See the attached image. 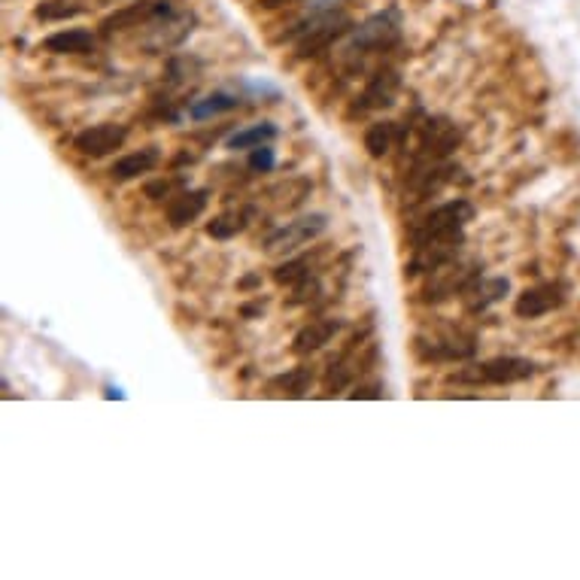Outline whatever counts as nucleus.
Returning a JSON list of instances; mask_svg holds the SVG:
<instances>
[{
	"label": "nucleus",
	"instance_id": "obj_1",
	"mask_svg": "<svg viewBox=\"0 0 580 580\" xmlns=\"http://www.w3.org/2000/svg\"><path fill=\"white\" fill-rule=\"evenodd\" d=\"M474 219V207L468 201H450L435 207L432 213L417 222L413 228V250H426V246H453L459 250L465 234V225Z\"/></svg>",
	"mask_w": 580,
	"mask_h": 580
},
{
	"label": "nucleus",
	"instance_id": "obj_2",
	"mask_svg": "<svg viewBox=\"0 0 580 580\" xmlns=\"http://www.w3.org/2000/svg\"><path fill=\"white\" fill-rule=\"evenodd\" d=\"M347 31H349V19L344 13H325L310 22H301L298 31H292L289 37H298V46H295L298 58H313L322 49H329L338 37H344Z\"/></svg>",
	"mask_w": 580,
	"mask_h": 580
},
{
	"label": "nucleus",
	"instance_id": "obj_3",
	"mask_svg": "<svg viewBox=\"0 0 580 580\" xmlns=\"http://www.w3.org/2000/svg\"><path fill=\"white\" fill-rule=\"evenodd\" d=\"M535 374V362L520 359V356H498V359H489L483 365H474L471 371H459L453 374V380L459 383H520V380H529Z\"/></svg>",
	"mask_w": 580,
	"mask_h": 580
},
{
	"label": "nucleus",
	"instance_id": "obj_4",
	"mask_svg": "<svg viewBox=\"0 0 580 580\" xmlns=\"http://www.w3.org/2000/svg\"><path fill=\"white\" fill-rule=\"evenodd\" d=\"M168 13H173L171 0H137V4L107 15V19L101 22V34L113 37V34H122V31H131V28H149L155 19H162V15H168Z\"/></svg>",
	"mask_w": 580,
	"mask_h": 580
},
{
	"label": "nucleus",
	"instance_id": "obj_5",
	"mask_svg": "<svg viewBox=\"0 0 580 580\" xmlns=\"http://www.w3.org/2000/svg\"><path fill=\"white\" fill-rule=\"evenodd\" d=\"M325 225H329V219H325L322 213H310V216H301L295 222H286L283 228H277V232L265 241V250L271 252V256L295 252L298 246L316 241V237L325 232Z\"/></svg>",
	"mask_w": 580,
	"mask_h": 580
},
{
	"label": "nucleus",
	"instance_id": "obj_6",
	"mask_svg": "<svg viewBox=\"0 0 580 580\" xmlns=\"http://www.w3.org/2000/svg\"><path fill=\"white\" fill-rule=\"evenodd\" d=\"M399 40V19L395 13H380L371 15L365 25L356 28L353 40H349L347 52H371V49H383V46Z\"/></svg>",
	"mask_w": 580,
	"mask_h": 580
},
{
	"label": "nucleus",
	"instance_id": "obj_7",
	"mask_svg": "<svg viewBox=\"0 0 580 580\" xmlns=\"http://www.w3.org/2000/svg\"><path fill=\"white\" fill-rule=\"evenodd\" d=\"M459 140H462V128L453 125L450 119L435 116L423 125L419 149H423V158H428V162H441V158H447L459 146Z\"/></svg>",
	"mask_w": 580,
	"mask_h": 580
},
{
	"label": "nucleus",
	"instance_id": "obj_8",
	"mask_svg": "<svg viewBox=\"0 0 580 580\" xmlns=\"http://www.w3.org/2000/svg\"><path fill=\"white\" fill-rule=\"evenodd\" d=\"M125 140H128V128H125V125L103 122V125H92V128L79 131L74 146L89 158H103V155L116 153V149H122Z\"/></svg>",
	"mask_w": 580,
	"mask_h": 580
},
{
	"label": "nucleus",
	"instance_id": "obj_9",
	"mask_svg": "<svg viewBox=\"0 0 580 580\" xmlns=\"http://www.w3.org/2000/svg\"><path fill=\"white\" fill-rule=\"evenodd\" d=\"M562 292L566 289H562L559 283H544V286H535V289H526L520 298H516L514 313L520 316V320H538V316L550 313V310H556L562 301H566Z\"/></svg>",
	"mask_w": 580,
	"mask_h": 580
},
{
	"label": "nucleus",
	"instance_id": "obj_10",
	"mask_svg": "<svg viewBox=\"0 0 580 580\" xmlns=\"http://www.w3.org/2000/svg\"><path fill=\"white\" fill-rule=\"evenodd\" d=\"M98 46V37L85 28H65L55 31L43 40V49L52 55H89Z\"/></svg>",
	"mask_w": 580,
	"mask_h": 580
},
{
	"label": "nucleus",
	"instance_id": "obj_11",
	"mask_svg": "<svg viewBox=\"0 0 580 580\" xmlns=\"http://www.w3.org/2000/svg\"><path fill=\"white\" fill-rule=\"evenodd\" d=\"M401 89V76L395 70H380L377 76H371L368 89L362 92V103L359 110H380V107H389L395 103V94Z\"/></svg>",
	"mask_w": 580,
	"mask_h": 580
},
{
	"label": "nucleus",
	"instance_id": "obj_12",
	"mask_svg": "<svg viewBox=\"0 0 580 580\" xmlns=\"http://www.w3.org/2000/svg\"><path fill=\"white\" fill-rule=\"evenodd\" d=\"M207 210V192L204 189H192V192H180L171 198L168 204V222L173 228H186Z\"/></svg>",
	"mask_w": 580,
	"mask_h": 580
},
{
	"label": "nucleus",
	"instance_id": "obj_13",
	"mask_svg": "<svg viewBox=\"0 0 580 580\" xmlns=\"http://www.w3.org/2000/svg\"><path fill=\"white\" fill-rule=\"evenodd\" d=\"M340 331V320H320V322H310L304 329L298 331L295 340H292V349L298 356H307V353H316L320 347L329 344Z\"/></svg>",
	"mask_w": 580,
	"mask_h": 580
},
{
	"label": "nucleus",
	"instance_id": "obj_14",
	"mask_svg": "<svg viewBox=\"0 0 580 580\" xmlns=\"http://www.w3.org/2000/svg\"><path fill=\"white\" fill-rule=\"evenodd\" d=\"M158 158H162V155H158V149L146 146V149H140V153H131V155L119 158L113 168H110V177H113L116 182H128L134 177H140V173L155 171Z\"/></svg>",
	"mask_w": 580,
	"mask_h": 580
},
{
	"label": "nucleus",
	"instance_id": "obj_15",
	"mask_svg": "<svg viewBox=\"0 0 580 580\" xmlns=\"http://www.w3.org/2000/svg\"><path fill=\"white\" fill-rule=\"evenodd\" d=\"M237 107H241V98H237V94H232V92H213V94H207V98L195 101L192 107H189V116L201 122V119L228 113V110H237Z\"/></svg>",
	"mask_w": 580,
	"mask_h": 580
},
{
	"label": "nucleus",
	"instance_id": "obj_16",
	"mask_svg": "<svg viewBox=\"0 0 580 580\" xmlns=\"http://www.w3.org/2000/svg\"><path fill=\"white\" fill-rule=\"evenodd\" d=\"M277 137V125L274 122H259V125H250L243 131H234L228 137V149H256V146H265Z\"/></svg>",
	"mask_w": 580,
	"mask_h": 580
},
{
	"label": "nucleus",
	"instance_id": "obj_17",
	"mask_svg": "<svg viewBox=\"0 0 580 580\" xmlns=\"http://www.w3.org/2000/svg\"><path fill=\"white\" fill-rule=\"evenodd\" d=\"M392 140H395L392 122H374L368 131H365V149H368L371 158H383L389 149H392Z\"/></svg>",
	"mask_w": 580,
	"mask_h": 580
},
{
	"label": "nucleus",
	"instance_id": "obj_18",
	"mask_svg": "<svg viewBox=\"0 0 580 580\" xmlns=\"http://www.w3.org/2000/svg\"><path fill=\"white\" fill-rule=\"evenodd\" d=\"M246 213L241 210V213H222V216H216L207 225V234L210 237H216V241H228V237H234V234H241L243 228H246Z\"/></svg>",
	"mask_w": 580,
	"mask_h": 580
},
{
	"label": "nucleus",
	"instance_id": "obj_19",
	"mask_svg": "<svg viewBox=\"0 0 580 580\" xmlns=\"http://www.w3.org/2000/svg\"><path fill=\"white\" fill-rule=\"evenodd\" d=\"M307 261L304 259H298V261H286V265H280L274 271V280L280 283V286H295V283H301L304 277H310L307 271Z\"/></svg>",
	"mask_w": 580,
	"mask_h": 580
},
{
	"label": "nucleus",
	"instance_id": "obj_20",
	"mask_svg": "<svg viewBox=\"0 0 580 580\" xmlns=\"http://www.w3.org/2000/svg\"><path fill=\"white\" fill-rule=\"evenodd\" d=\"M250 168L259 171V173H268V171L277 168V155H274V149L268 146V143H265V146L250 149Z\"/></svg>",
	"mask_w": 580,
	"mask_h": 580
},
{
	"label": "nucleus",
	"instance_id": "obj_21",
	"mask_svg": "<svg viewBox=\"0 0 580 580\" xmlns=\"http://www.w3.org/2000/svg\"><path fill=\"white\" fill-rule=\"evenodd\" d=\"M79 13H83V6H67V4H43L34 10L37 19H70V15H79Z\"/></svg>",
	"mask_w": 580,
	"mask_h": 580
},
{
	"label": "nucleus",
	"instance_id": "obj_22",
	"mask_svg": "<svg viewBox=\"0 0 580 580\" xmlns=\"http://www.w3.org/2000/svg\"><path fill=\"white\" fill-rule=\"evenodd\" d=\"M507 289H511V286H507V280H489V283H483V286H480L483 298H480L478 304H474L471 310H483L487 304H492V301H498V298H502Z\"/></svg>",
	"mask_w": 580,
	"mask_h": 580
},
{
	"label": "nucleus",
	"instance_id": "obj_23",
	"mask_svg": "<svg viewBox=\"0 0 580 580\" xmlns=\"http://www.w3.org/2000/svg\"><path fill=\"white\" fill-rule=\"evenodd\" d=\"M180 182H182V180H158V182H149V186H146V198H153V201L171 198V192L180 186Z\"/></svg>",
	"mask_w": 580,
	"mask_h": 580
},
{
	"label": "nucleus",
	"instance_id": "obj_24",
	"mask_svg": "<svg viewBox=\"0 0 580 580\" xmlns=\"http://www.w3.org/2000/svg\"><path fill=\"white\" fill-rule=\"evenodd\" d=\"M353 399H383V392H380V383H371V386H359V389H356Z\"/></svg>",
	"mask_w": 580,
	"mask_h": 580
},
{
	"label": "nucleus",
	"instance_id": "obj_25",
	"mask_svg": "<svg viewBox=\"0 0 580 580\" xmlns=\"http://www.w3.org/2000/svg\"><path fill=\"white\" fill-rule=\"evenodd\" d=\"M259 4H261V10H280V6L295 4V0H259Z\"/></svg>",
	"mask_w": 580,
	"mask_h": 580
},
{
	"label": "nucleus",
	"instance_id": "obj_26",
	"mask_svg": "<svg viewBox=\"0 0 580 580\" xmlns=\"http://www.w3.org/2000/svg\"><path fill=\"white\" fill-rule=\"evenodd\" d=\"M338 4V0H313V10H325V6Z\"/></svg>",
	"mask_w": 580,
	"mask_h": 580
}]
</instances>
